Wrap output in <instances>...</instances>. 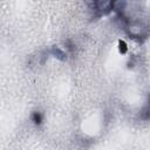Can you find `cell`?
Masks as SVG:
<instances>
[{
    "mask_svg": "<svg viewBox=\"0 0 150 150\" xmlns=\"http://www.w3.org/2000/svg\"><path fill=\"white\" fill-rule=\"evenodd\" d=\"M33 120H34V122L35 123H40L41 122V116H40V114H38V113H35L34 115H33Z\"/></svg>",
    "mask_w": 150,
    "mask_h": 150,
    "instance_id": "obj_3",
    "label": "cell"
},
{
    "mask_svg": "<svg viewBox=\"0 0 150 150\" xmlns=\"http://www.w3.org/2000/svg\"><path fill=\"white\" fill-rule=\"evenodd\" d=\"M52 53L55 55V57H59V59H65V53L62 52V51H60L59 48H54L53 51H52Z\"/></svg>",
    "mask_w": 150,
    "mask_h": 150,
    "instance_id": "obj_1",
    "label": "cell"
},
{
    "mask_svg": "<svg viewBox=\"0 0 150 150\" xmlns=\"http://www.w3.org/2000/svg\"><path fill=\"white\" fill-rule=\"evenodd\" d=\"M118 49H120V52H121L122 54L127 53V51H128L127 44H126L124 41H120V42H118Z\"/></svg>",
    "mask_w": 150,
    "mask_h": 150,
    "instance_id": "obj_2",
    "label": "cell"
}]
</instances>
